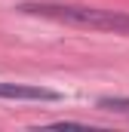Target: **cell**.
Returning a JSON list of instances; mask_svg holds the SVG:
<instances>
[{"label": "cell", "instance_id": "1", "mask_svg": "<svg viewBox=\"0 0 129 132\" xmlns=\"http://www.w3.org/2000/svg\"><path fill=\"white\" fill-rule=\"evenodd\" d=\"M22 12L46 15L55 22L80 25V28H98V31L129 34V12H114V9H95V6H74V3H22Z\"/></svg>", "mask_w": 129, "mask_h": 132}, {"label": "cell", "instance_id": "2", "mask_svg": "<svg viewBox=\"0 0 129 132\" xmlns=\"http://www.w3.org/2000/svg\"><path fill=\"white\" fill-rule=\"evenodd\" d=\"M0 98H22V101H59L55 89L28 86V83H0Z\"/></svg>", "mask_w": 129, "mask_h": 132}, {"label": "cell", "instance_id": "3", "mask_svg": "<svg viewBox=\"0 0 129 132\" xmlns=\"http://www.w3.org/2000/svg\"><path fill=\"white\" fill-rule=\"evenodd\" d=\"M101 111H117V114H129V98H114V95H101L98 98Z\"/></svg>", "mask_w": 129, "mask_h": 132}]
</instances>
